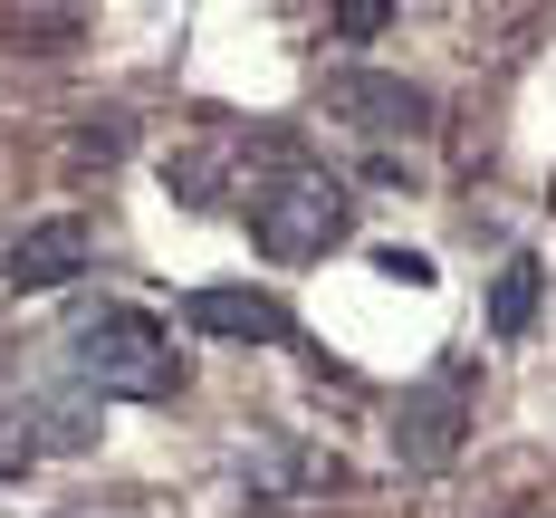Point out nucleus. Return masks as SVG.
<instances>
[{
    "mask_svg": "<svg viewBox=\"0 0 556 518\" xmlns=\"http://www.w3.org/2000/svg\"><path fill=\"white\" fill-rule=\"evenodd\" d=\"M393 29V0H336L327 10V39H345V49H365V39H384Z\"/></svg>",
    "mask_w": 556,
    "mask_h": 518,
    "instance_id": "nucleus-12",
    "label": "nucleus"
},
{
    "mask_svg": "<svg viewBox=\"0 0 556 518\" xmlns=\"http://www.w3.org/2000/svg\"><path fill=\"white\" fill-rule=\"evenodd\" d=\"M87 260H97V222L87 212H58V222H29L0 250V279L20 288V298H49V288L87 279Z\"/></svg>",
    "mask_w": 556,
    "mask_h": 518,
    "instance_id": "nucleus-5",
    "label": "nucleus"
},
{
    "mask_svg": "<svg viewBox=\"0 0 556 518\" xmlns=\"http://www.w3.org/2000/svg\"><path fill=\"white\" fill-rule=\"evenodd\" d=\"M164 192L182 202V212H222L230 164H222V154H173V164H164Z\"/></svg>",
    "mask_w": 556,
    "mask_h": 518,
    "instance_id": "nucleus-10",
    "label": "nucleus"
},
{
    "mask_svg": "<svg viewBox=\"0 0 556 518\" xmlns=\"http://www.w3.org/2000/svg\"><path fill=\"white\" fill-rule=\"evenodd\" d=\"M250 480H260L269 500H298V490H336L345 470L317 460V452H298V442H260V452H250Z\"/></svg>",
    "mask_w": 556,
    "mask_h": 518,
    "instance_id": "nucleus-8",
    "label": "nucleus"
},
{
    "mask_svg": "<svg viewBox=\"0 0 556 518\" xmlns=\"http://www.w3.org/2000/svg\"><path fill=\"white\" fill-rule=\"evenodd\" d=\"M0 39H20L29 58H58V49H77V39H87V10H10V20H0Z\"/></svg>",
    "mask_w": 556,
    "mask_h": 518,
    "instance_id": "nucleus-9",
    "label": "nucleus"
},
{
    "mask_svg": "<svg viewBox=\"0 0 556 518\" xmlns=\"http://www.w3.org/2000/svg\"><path fill=\"white\" fill-rule=\"evenodd\" d=\"M240 212H250V240H260V260L278 269H307V260H327L336 240L355 230V202H345V182L327 164H307L298 144L278 154L250 192H240Z\"/></svg>",
    "mask_w": 556,
    "mask_h": 518,
    "instance_id": "nucleus-2",
    "label": "nucleus"
},
{
    "mask_svg": "<svg viewBox=\"0 0 556 518\" xmlns=\"http://www.w3.org/2000/svg\"><path fill=\"white\" fill-rule=\"evenodd\" d=\"M327 115L336 125H355V135H375V144H413V135H432V87H413V77H384V67H327Z\"/></svg>",
    "mask_w": 556,
    "mask_h": 518,
    "instance_id": "nucleus-4",
    "label": "nucleus"
},
{
    "mask_svg": "<svg viewBox=\"0 0 556 518\" xmlns=\"http://www.w3.org/2000/svg\"><path fill=\"white\" fill-rule=\"evenodd\" d=\"M125 144H135L125 106H97V115H77V135H67V164H115Z\"/></svg>",
    "mask_w": 556,
    "mask_h": 518,
    "instance_id": "nucleus-11",
    "label": "nucleus"
},
{
    "mask_svg": "<svg viewBox=\"0 0 556 518\" xmlns=\"http://www.w3.org/2000/svg\"><path fill=\"white\" fill-rule=\"evenodd\" d=\"M470 442V355H442L413 394L393 403V460L403 470H451Z\"/></svg>",
    "mask_w": 556,
    "mask_h": 518,
    "instance_id": "nucleus-3",
    "label": "nucleus"
},
{
    "mask_svg": "<svg viewBox=\"0 0 556 518\" xmlns=\"http://www.w3.org/2000/svg\"><path fill=\"white\" fill-rule=\"evenodd\" d=\"M375 279H393V288H432V250H403V240H384V250H375Z\"/></svg>",
    "mask_w": 556,
    "mask_h": 518,
    "instance_id": "nucleus-14",
    "label": "nucleus"
},
{
    "mask_svg": "<svg viewBox=\"0 0 556 518\" xmlns=\"http://www.w3.org/2000/svg\"><path fill=\"white\" fill-rule=\"evenodd\" d=\"M182 327L192 337H222V345H278L288 337V307H278L269 288L212 279V288H182Z\"/></svg>",
    "mask_w": 556,
    "mask_h": 518,
    "instance_id": "nucleus-6",
    "label": "nucleus"
},
{
    "mask_svg": "<svg viewBox=\"0 0 556 518\" xmlns=\"http://www.w3.org/2000/svg\"><path fill=\"white\" fill-rule=\"evenodd\" d=\"M58 518H135V500H67Z\"/></svg>",
    "mask_w": 556,
    "mask_h": 518,
    "instance_id": "nucleus-15",
    "label": "nucleus"
},
{
    "mask_svg": "<svg viewBox=\"0 0 556 518\" xmlns=\"http://www.w3.org/2000/svg\"><path fill=\"white\" fill-rule=\"evenodd\" d=\"M538 298H547V269L518 250V260H500V279H490V337H528L538 327Z\"/></svg>",
    "mask_w": 556,
    "mask_h": 518,
    "instance_id": "nucleus-7",
    "label": "nucleus"
},
{
    "mask_svg": "<svg viewBox=\"0 0 556 518\" xmlns=\"http://www.w3.org/2000/svg\"><path fill=\"white\" fill-rule=\"evenodd\" d=\"M58 355H67V384L77 394H115V403L182 394V355H173L164 317H144V307H87L58 337Z\"/></svg>",
    "mask_w": 556,
    "mask_h": 518,
    "instance_id": "nucleus-1",
    "label": "nucleus"
},
{
    "mask_svg": "<svg viewBox=\"0 0 556 518\" xmlns=\"http://www.w3.org/2000/svg\"><path fill=\"white\" fill-rule=\"evenodd\" d=\"M39 470V432H29V413H10L0 422V480H29Z\"/></svg>",
    "mask_w": 556,
    "mask_h": 518,
    "instance_id": "nucleus-13",
    "label": "nucleus"
}]
</instances>
